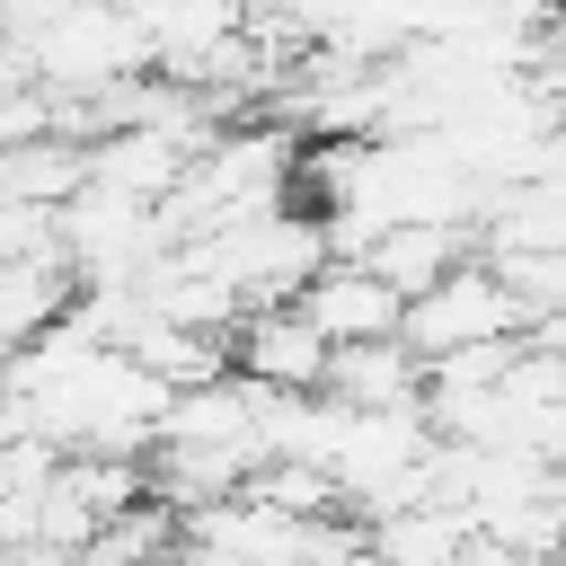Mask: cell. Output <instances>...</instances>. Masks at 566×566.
<instances>
[{
    "instance_id": "obj_1",
    "label": "cell",
    "mask_w": 566,
    "mask_h": 566,
    "mask_svg": "<svg viewBox=\"0 0 566 566\" xmlns=\"http://www.w3.org/2000/svg\"><path fill=\"white\" fill-rule=\"evenodd\" d=\"M301 150H310V142H301L292 124H230V133L186 168V186L159 203L168 239L195 248V239L248 230V221H265V212H292V195H301Z\"/></svg>"
},
{
    "instance_id": "obj_2",
    "label": "cell",
    "mask_w": 566,
    "mask_h": 566,
    "mask_svg": "<svg viewBox=\"0 0 566 566\" xmlns=\"http://www.w3.org/2000/svg\"><path fill=\"white\" fill-rule=\"evenodd\" d=\"M18 53H27V71H35L53 97H115V88H133V80L159 71L150 27L133 18V0H80V9H62L53 27H35Z\"/></svg>"
},
{
    "instance_id": "obj_3",
    "label": "cell",
    "mask_w": 566,
    "mask_h": 566,
    "mask_svg": "<svg viewBox=\"0 0 566 566\" xmlns=\"http://www.w3.org/2000/svg\"><path fill=\"white\" fill-rule=\"evenodd\" d=\"M195 248L239 283V301H248V310H292V301L336 265V248H327V221H318V212H265V221L221 230V239H195Z\"/></svg>"
},
{
    "instance_id": "obj_4",
    "label": "cell",
    "mask_w": 566,
    "mask_h": 566,
    "mask_svg": "<svg viewBox=\"0 0 566 566\" xmlns=\"http://www.w3.org/2000/svg\"><path fill=\"white\" fill-rule=\"evenodd\" d=\"M168 221L150 203H124L106 186H88L71 212H62V256L80 274V292H142L159 265H168Z\"/></svg>"
},
{
    "instance_id": "obj_5",
    "label": "cell",
    "mask_w": 566,
    "mask_h": 566,
    "mask_svg": "<svg viewBox=\"0 0 566 566\" xmlns=\"http://www.w3.org/2000/svg\"><path fill=\"white\" fill-rule=\"evenodd\" d=\"M522 336H531V310L486 256L460 265L451 283H433L424 301H407V345L424 363H451V354H478V345H522Z\"/></svg>"
},
{
    "instance_id": "obj_6",
    "label": "cell",
    "mask_w": 566,
    "mask_h": 566,
    "mask_svg": "<svg viewBox=\"0 0 566 566\" xmlns=\"http://www.w3.org/2000/svg\"><path fill=\"white\" fill-rule=\"evenodd\" d=\"M327 363H336V345L310 327L301 301L292 310H248V327L230 336V371L256 380V389H274V398H318Z\"/></svg>"
},
{
    "instance_id": "obj_7",
    "label": "cell",
    "mask_w": 566,
    "mask_h": 566,
    "mask_svg": "<svg viewBox=\"0 0 566 566\" xmlns=\"http://www.w3.org/2000/svg\"><path fill=\"white\" fill-rule=\"evenodd\" d=\"M301 310H310V327H318L336 354H354V345H398V336H407V301H398L371 265H345V256L301 292Z\"/></svg>"
},
{
    "instance_id": "obj_8",
    "label": "cell",
    "mask_w": 566,
    "mask_h": 566,
    "mask_svg": "<svg viewBox=\"0 0 566 566\" xmlns=\"http://www.w3.org/2000/svg\"><path fill=\"white\" fill-rule=\"evenodd\" d=\"M424 389H433V363L398 336V345H354L327 363V407L345 416H424Z\"/></svg>"
},
{
    "instance_id": "obj_9",
    "label": "cell",
    "mask_w": 566,
    "mask_h": 566,
    "mask_svg": "<svg viewBox=\"0 0 566 566\" xmlns=\"http://www.w3.org/2000/svg\"><path fill=\"white\" fill-rule=\"evenodd\" d=\"M363 265H371L398 301H424V292L451 283L460 265H478V230H469V221H398V230L371 239Z\"/></svg>"
},
{
    "instance_id": "obj_10",
    "label": "cell",
    "mask_w": 566,
    "mask_h": 566,
    "mask_svg": "<svg viewBox=\"0 0 566 566\" xmlns=\"http://www.w3.org/2000/svg\"><path fill=\"white\" fill-rule=\"evenodd\" d=\"M133 18L150 27L159 80H177V71H195L203 53H221L230 35H248L256 0H133Z\"/></svg>"
},
{
    "instance_id": "obj_11",
    "label": "cell",
    "mask_w": 566,
    "mask_h": 566,
    "mask_svg": "<svg viewBox=\"0 0 566 566\" xmlns=\"http://www.w3.org/2000/svg\"><path fill=\"white\" fill-rule=\"evenodd\" d=\"M88 195V142L53 133L27 150H0V203H35V212H71Z\"/></svg>"
},
{
    "instance_id": "obj_12",
    "label": "cell",
    "mask_w": 566,
    "mask_h": 566,
    "mask_svg": "<svg viewBox=\"0 0 566 566\" xmlns=\"http://www.w3.org/2000/svg\"><path fill=\"white\" fill-rule=\"evenodd\" d=\"M248 495L274 504L283 522H336V513H345V486H336L318 460H265V469L248 478Z\"/></svg>"
},
{
    "instance_id": "obj_13",
    "label": "cell",
    "mask_w": 566,
    "mask_h": 566,
    "mask_svg": "<svg viewBox=\"0 0 566 566\" xmlns=\"http://www.w3.org/2000/svg\"><path fill=\"white\" fill-rule=\"evenodd\" d=\"M548 469H557V478H566V433H557V442H548Z\"/></svg>"
}]
</instances>
